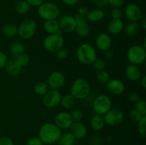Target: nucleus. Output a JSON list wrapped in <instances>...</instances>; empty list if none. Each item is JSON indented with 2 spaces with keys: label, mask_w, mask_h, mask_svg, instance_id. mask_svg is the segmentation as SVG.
<instances>
[{
  "label": "nucleus",
  "mask_w": 146,
  "mask_h": 145,
  "mask_svg": "<svg viewBox=\"0 0 146 145\" xmlns=\"http://www.w3.org/2000/svg\"><path fill=\"white\" fill-rule=\"evenodd\" d=\"M62 134V131L53 122H46L40 127L38 137L43 143L52 144L58 141Z\"/></svg>",
  "instance_id": "nucleus-1"
},
{
  "label": "nucleus",
  "mask_w": 146,
  "mask_h": 145,
  "mask_svg": "<svg viewBox=\"0 0 146 145\" xmlns=\"http://www.w3.org/2000/svg\"><path fill=\"white\" fill-rule=\"evenodd\" d=\"M91 85L88 80L82 78L76 79L71 86L70 93L76 100H85L90 95Z\"/></svg>",
  "instance_id": "nucleus-2"
},
{
  "label": "nucleus",
  "mask_w": 146,
  "mask_h": 145,
  "mask_svg": "<svg viewBox=\"0 0 146 145\" xmlns=\"http://www.w3.org/2000/svg\"><path fill=\"white\" fill-rule=\"evenodd\" d=\"M76 56L78 61L84 65H90L97 58V51L92 45L83 44L76 51Z\"/></svg>",
  "instance_id": "nucleus-3"
},
{
  "label": "nucleus",
  "mask_w": 146,
  "mask_h": 145,
  "mask_svg": "<svg viewBox=\"0 0 146 145\" xmlns=\"http://www.w3.org/2000/svg\"><path fill=\"white\" fill-rule=\"evenodd\" d=\"M38 16L44 21L57 19L60 16V9L53 2L45 1L38 7Z\"/></svg>",
  "instance_id": "nucleus-4"
},
{
  "label": "nucleus",
  "mask_w": 146,
  "mask_h": 145,
  "mask_svg": "<svg viewBox=\"0 0 146 145\" xmlns=\"http://www.w3.org/2000/svg\"><path fill=\"white\" fill-rule=\"evenodd\" d=\"M126 58L130 64L140 65L146 60V49L142 45H131L126 53Z\"/></svg>",
  "instance_id": "nucleus-5"
},
{
  "label": "nucleus",
  "mask_w": 146,
  "mask_h": 145,
  "mask_svg": "<svg viewBox=\"0 0 146 145\" xmlns=\"http://www.w3.org/2000/svg\"><path fill=\"white\" fill-rule=\"evenodd\" d=\"M18 26L17 35L23 40H29L36 31L37 24L34 19L27 18L23 20Z\"/></svg>",
  "instance_id": "nucleus-6"
},
{
  "label": "nucleus",
  "mask_w": 146,
  "mask_h": 145,
  "mask_svg": "<svg viewBox=\"0 0 146 145\" xmlns=\"http://www.w3.org/2000/svg\"><path fill=\"white\" fill-rule=\"evenodd\" d=\"M92 108L96 114L104 116L112 108V101L111 98L105 94L98 95L93 100Z\"/></svg>",
  "instance_id": "nucleus-7"
},
{
  "label": "nucleus",
  "mask_w": 146,
  "mask_h": 145,
  "mask_svg": "<svg viewBox=\"0 0 146 145\" xmlns=\"http://www.w3.org/2000/svg\"><path fill=\"white\" fill-rule=\"evenodd\" d=\"M64 38L63 34H49L47 36L43 41L44 47L47 51L51 53H56L64 48Z\"/></svg>",
  "instance_id": "nucleus-8"
},
{
  "label": "nucleus",
  "mask_w": 146,
  "mask_h": 145,
  "mask_svg": "<svg viewBox=\"0 0 146 145\" xmlns=\"http://www.w3.org/2000/svg\"><path fill=\"white\" fill-rule=\"evenodd\" d=\"M106 125L115 127L121 125L124 120V113L122 110L116 108H111L104 115Z\"/></svg>",
  "instance_id": "nucleus-9"
},
{
  "label": "nucleus",
  "mask_w": 146,
  "mask_h": 145,
  "mask_svg": "<svg viewBox=\"0 0 146 145\" xmlns=\"http://www.w3.org/2000/svg\"><path fill=\"white\" fill-rule=\"evenodd\" d=\"M61 95V92L58 90H48V92L43 95L42 104L46 108H54L60 104Z\"/></svg>",
  "instance_id": "nucleus-10"
},
{
  "label": "nucleus",
  "mask_w": 146,
  "mask_h": 145,
  "mask_svg": "<svg viewBox=\"0 0 146 145\" xmlns=\"http://www.w3.org/2000/svg\"><path fill=\"white\" fill-rule=\"evenodd\" d=\"M124 14L129 21L138 22L143 16L142 9L138 4L135 3H130L125 6L124 9Z\"/></svg>",
  "instance_id": "nucleus-11"
},
{
  "label": "nucleus",
  "mask_w": 146,
  "mask_h": 145,
  "mask_svg": "<svg viewBox=\"0 0 146 145\" xmlns=\"http://www.w3.org/2000/svg\"><path fill=\"white\" fill-rule=\"evenodd\" d=\"M66 82V78L64 74L59 71H55L51 72L47 80V85L51 90L61 89L64 85Z\"/></svg>",
  "instance_id": "nucleus-12"
},
{
  "label": "nucleus",
  "mask_w": 146,
  "mask_h": 145,
  "mask_svg": "<svg viewBox=\"0 0 146 145\" xmlns=\"http://www.w3.org/2000/svg\"><path fill=\"white\" fill-rule=\"evenodd\" d=\"M76 20L75 32L80 37H86L90 34V27L86 16L76 14L74 16Z\"/></svg>",
  "instance_id": "nucleus-13"
},
{
  "label": "nucleus",
  "mask_w": 146,
  "mask_h": 145,
  "mask_svg": "<svg viewBox=\"0 0 146 145\" xmlns=\"http://www.w3.org/2000/svg\"><path fill=\"white\" fill-rule=\"evenodd\" d=\"M74 123L71 114L67 112H60L54 117V124L61 130L68 129Z\"/></svg>",
  "instance_id": "nucleus-14"
},
{
  "label": "nucleus",
  "mask_w": 146,
  "mask_h": 145,
  "mask_svg": "<svg viewBox=\"0 0 146 145\" xmlns=\"http://www.w3.org/2000/svg\"><path fill=\"white\" fill-rule=\"evenodd\" d=\"M58 21L60 30L63 33L71 34L75 31L76 28V20L74 16L70 15L63 16Z\"/></svg>",
  "instance_id": "nucleus-15"
},
{
  "label": "nucleus",
  "mask_w": 146,
  "mask_h": 145,
  "mask_svg": "<svg viewBox=\"0 0 146 145\" xmlns=\"http://www.w3.org/2000/svg\"><path fill=\"white\" fill-rule=\"evenodd\" d=\"M106 88L110 94L116 96L123 93L125 89L124 82L117 78L110 79V80L106 83Z\"/></svg>",
  "instance_id": "nucleus-16"
},
{
  "label": "nucleus",
  "mask_w": 146,
  "mask_h": 145,
  "mask_svg": "<svg viewBox=\"0 0 146 145\" xmlns=\"http://www.w3.org/2000/svg\"><path fill=\"white\" fill-rule=\"evenodd\" d=\"M95 44L96 48L100 51H106L110 49L112 45V39L108 34L101 33L98 34L95 40Z\"/></svg>",
  "instance_id": "nucleus-17"
},
{
  "label": "nucleus",
  "mask_w": 146,
  "mask_h": 145,
  "mask_svg": "<svg viewBox=\"0 0 146 145\" xmlns=\"http://www.w3.org/2000/svg\"><path fill=\"white\" fill-rule=\"evenodd\" d=\"M69 129L70 132L74 135L76 139H84L88 133L86 126L81 122H74Z\"/></svg>",
  "instance_id": "nucleus-18"
},
{
  "label": "nucleus",
  "mask_w": 146,
  "mask_h": 145,
  "mask_svg": "<svg viewBox=\"0 0 146 145\" xmlns=\"http://www.w3.org/2000/svg\"><path fill=\"white\" fill-rule=\"evenodd\" d=\"M125 77L131 81H137L142 77L141 70L138 65L129 64L126 66L125 70Z\"/></svg>",
  "instance_id": "nucleus-19"
},
{
  "label": "nucleus",
  "mask_w": 146,
  "mask_h": 145,
  "mask_svg": "<svg viewBox=\"0 0 146 145\" xmlns=\"http://www.w3.org/2000/svg\"><path fill=\"white\" fill-rule=\"evenodd\" d=\"M124 29V23L122 19H111L107 25V31L110 35H118Z\"/></svg>",
  "instance_id": "nucleus-20"
},
{
  "label": "nucleus",
  "mask_w": 146,
  "mask_h": 145,
  "mask_svg": "<svg viewBox=\"0 0 146 145\" xmlns=\"http://www.w3.org/2000/svg\"><path fill=\"white\" fill-rule=\"evenodd\" d=\"M105 125L106 123L103 115L95 113L91 116V119H90V126L93 130L96 132H99L104 129Z\"/></svg>",
  "instance_id": "nucleus-21"
},
{
  "label": "nucleus",
  "mask_w": 146,
  "mask_h": 145,
  "mask_svg": "<svg viewBox=\"0 0 146 145\" xmlns=\"http://www.w3.org/2000/svg\"><path fill=\"white\" fill-rule=\"evenodd\" d=\"M4 68H5L7 73L12 76H17L21 73V71H22V68L17 63L15 58H13V59L7 61Z\"/></svg>",
  "instance_id": "nucleus-22"
},
{
  "label": "nucleus",
  "mask_w": 146,
  "mask_h": 145,
  "mask_svg": "<svg viewBox=\"0 0 146 145\" xmlns=\"http://www.w3.org/2000/svg\"><path fill=\"white\" fill-rule=\"evenodd\" d=\"M44 29L48 35L54 34H63L60 30L59 24L57 19L48 20L44 23Z\"/></svg>",
  "instance_id": "nucleus-23"
},
{
  "label": "nucleus",
  "mask_w": 146,
  "mask_h": 145,
  "mask_svg": "<svg viewBox=\"0 0 146 145\" xmlns=\"http://www.w3.org/2000/svg\"><path fill=\"white\" fill-rule=\"evenodd\" d=\"M104 12L101 9H96L88 11L86 16V18L88 21L91 22H98L104 18Z\"/></svg>",
  "instance_id": "nucleus-24"
},
{
  "label": "nucleus",
  "mask_w": 146,
  "mask_h": 145,
  "mask_svg": "<svg viewBox=\"0 0 146 145\" xmlns=\"http://www.w3.org/2000/svg\"><path fill=\"white\" fill-rule=\"evenodd\" d=\"M9 52L13 58H16L19 55L25 53V46L22 43L19 41H16V42L12 43L10 45Z\"/></svg>",
  "instance_id": "nucleus-25"
},
{
  "label": "nucleus",
  "mask_w": 146,
  "mask_h": 145,
  "mask_svg": "<svg viewBox=\"0 0 146 145\" xmlns=\"http://www.w3.org/2000/svg\"><path fill=\"white\" fill-rule=\"evenodd\" d=\"M18 26L16 24L8 23L3 26L1 28V32L4 36L7 38H13L17 35Z\"/></svg>",
  "instance_id": "nucleus-26"
},
{
  "label": "nucleus",
  "mask_w": 146,
  "mask_h": 145,
  "mask_svg": "<svg viewBox=\"0 0 146 145\" xmlns=\"http://www.w3.org/2000/svg\"><path fill=\"white\" fill-rule=\"evenodd\" d=\"M125 32L128 36H135L139 33L141 30V26L138 22L130 21L125 26H124Z\"/></svg>",
  "instance_id": "nucleus-27"
},
{
  "label": "nucleus",
  "mask_w": 146,
  "mask_h": 145,
  "mask_svg": "<svg viewBox=\"0 0 146 145\" xmlns=\"http://www.w3.org/2000/svg\"><path fill=\"white\" fill-rule=\"evenodd\" d=\"M76 103V99L71 93L66 94L61 97L60 104L63 108L66 109H71Z\"/></svg>",
  "instance_id": "nucleus-28"
},
{
  "label": "nucleus",
  "mask_w": 146,
  "mask_h": 145,
  "mask_svg": "<svg viewBox=\"0 0 146 145\" xmlns=\"http://www.w3.org/2000/svg\"><path fill=\"white\" fill-rule=\"evenodd\" d=\"M76 138L70 132L62 134L59 138L58 142V145H74L76 142Z\"/></svg>",
  "instance_id": "nucleus-29"
},
{
  "label": "nucleus",
  "mask_w": 146,
  "mask_h": 145,
  "mask_svg": "<svg viewBox=\"0 0 146 145\" xmlns=\"http://www.w3.org/2000/svg\"><path fill=\"white\" fill-rule=\"evenodd\" d=\"M30 8L31 7L26 0H20L15 5L16 11L20 15H24L27 14L29 11Z\"/></svg>",
  "instance_id": "nucleus-30"
},
{
  "label": "nucleus",
  "mask_w": 146,
  "mask_h": 145,
  "mask_svg": "<svg viewBox=\"0 0 146 145\" xmlns=\"http://www.w3.org/2000/svg\"><path fill=\"white\" fill-rule=\"evenodd\" d=\"M49 90L48 85L46 82H43V81H40L37 83L35 84L34 87V91L37 95H40V96H43L45 95Z\"/></svg>",
  "instance_id": "nucleus-31"
},
{
  "label": "nucleus",
  "mask_w": 146,
  "mask_h": 145,
  "mask_svg": "<svg viewBox=\"0 0 146 145\" xmlns=\"http://www.w3.org/2000/svg\"><path fill=\"white\" fill-rule=\"evenodd\" d=\"M96 79L101 83L106 84L111 79V76H110V74L108 73V71L103 70V71H100L97 72Z\"/></svg>",
  "instance_id": "nucleus-32"
},
{
  "label": "nucleus",
  "mask_w": 146,
  "mask_h": 145,
  "mask_svg": "<svg viewBox=\"0 0 146 145\" xmlns=\"http://www.w3.org/2000/svg\"><path fill=\"white\" fill-rule=\"evenodd\" d=\"M137 128L139 134L143 137H145L146 136V116L143 117L138 122Z\"/></svg>",
  "instance_id": "nucleus-33"
},
{
  "label": "nucleus",
  "mask_w": 146,
  "mask_h": 145,
  "mask_svg": "<svg viewBox=\"0 0 146 145\" xmlns=\"http://www.w3.org/2000/svg\"><path fill=\"white\" fill-rule=\"evenodd\" d=\"M142 116H146V102L144 100L140 99L135 103V108Z\"/></svg>",
  "instance_id": "nucleus-34"
},
{
  "label": "nucleus",
  "mask_w": 146,
  "mask_h": 145,
  "mask_svg": "<svg viewBox=\"0 0 146 145\" xmlns=\"http://www.w3.org/2000/svg\"><path fill=\"white\" fill-rule=\"evenodd\" d=\"M93 67L95 70H96L97 71H103V70H105L106 66V61H104L103 58H98L97 57L96 58L95 61L93 62L92 63Z\"/></svg>",
  "instance_id": "nucleus-35"
},
{
  "label": "nucleus",
  "mask_w": 146,
  "mask_h": 145,
  "mask_svg": "<svg viewBox=\"0 0 146 145\" xmlns=\"http://www.w3.org/2000/svg\"><path fill=\"white\" fill-rule=\"evenodd\" d=\"M15 59H16V61H17V63L19 64V65L21 67V68L27 66V65H28L30 62L29 56L27 54H26L25 53L23 54H21V55H19V56L17 57Z\"/></svg>",
  "instance_id": "nucleus-36"
},
{
  "label": "nucleus",
  "mask_w": 146,
  "mask_h": 145,
  "mask_svg": "<svg viewBox=\"0 0 146 145\" xmlns=\"http://www.w3.org/2000/svg\"><path fill=\"white\" fill-rule=\"evenodd\" d=\"M70 114H71V116L74 122H81L84 117V114L81 109H74Z\"/></svg>",
  "instance_id": "nucleus-37"
},
{
  "label": "nucleus",
  "mask_w": 146,
  "mask_h": 145,
  "mask_svg": "<svg viewBox=\"0 0 146 145\" xmlns=\"http://www.w3.org/2000/svg\"><path fill=\"white\" fill-rule=\"evenodd\" d=\"M128 115H129V117L131 120L136 122H138V121L143 117H144V116H142V115H141V114H140L135 109H131V110L129 112Z\"/></svg>",
  "instance_id": "nucleus-38"
},
{
  "label": "nucleus",
  "mask_w": 146,
  "mask_h": 145,
  "mask_svg": "<svg viewBox=\"0 0 146 145\" xmlns=\"http://www.w3.org/2000/svg\"><path fill=\"white\" fill-rule=\"evenodd\" d=\"M123 11L121 8H113L111 11V16L112 19H121Z\"/></svg>",
  "instance_id": "nucleus-39"
},
{
  "label": "nucleus",
  "mask_w": 146,
  "mask_h": 145,
  "mask_svg": "<svg viewBox=\"0 0 146 145\" xmlns=\"http://www.w3.org/2000/svg\"><path fill=\"white\" fill-rule=\"evenodd\" d=\"M68 51L66 48H61L56 52V57L58 60H64L68 57Z\"/></svg>",
  "instance_id": "nucleus-40"
},
{
  "label": "nucleus",
  "mask_w": 146,
  "mask_h": 145,
  "mask_svg": "<svg viewBox=\"0 0 146 145\" xmlns=\"http://www.w3.org/2000/svg\"><path fill=\"white\" fill-rule=\"evenodd\" d=\"M42 141L38 136H33L27 140V145H44Z\"/></svg>",
  "instance_id": "nucleus-41"
},
{
  "label": "nucleus",
  "mask_w": 146,
  "mask_h": 145,
  "mask_svg": "<svg viewBox=\"0 0 146 145\" xmlns=\"http://www.w3.org/2000/svg\"><path fill=\"white\" fill-rule=\"evenodd\" d=\"M107 2L113 8H121L125 3V0H107Z\"/></svg>",
  "instance_id": "nucleus-42"
},
{
  "label": "nucleus",
  "mask_w": 146,
  "mask_h": 145,
  "mask_svg": "<svg viewBox=\"0 0 146 145\" xmlns=\"http://www.w3.org/2000/svg\"><path fill=\"white\" fill-rule=\"evenodd\" d=\"M128 99L131 102L135 103V102H138V101L140 100V96L137 92H130V93H128Z\"/></svg>",
  "instance_id": "nucleus-43"
},
{
  "label": "nucleus",
  "mask_w": 146,
  "mask_h": 145,
  "mask_svg": "<svg viewBox=\"0 0 146 145\" xmlns=\"http://www.w3.org/2000/svg\"><path fill=\"white\" fill-rule=\"evenodd\" d=\"M7 61H8L7 55L4 52L0 51V69H2L5 67Z\"/></svg>",
  "instance_id": "nucleus-44"
},
{
  "label": "nucleus",
  "mask_w": 146,
  "mask_h": 145,
  "mask_svg": "<svg viewBox=\"0 0 146 145\" xmlns=\"http://www.w3.org/2000/svg\"><path fill=\"white\" fill-rule=\"evenodd\" d=\"M0 145H14V142L8 136H1L0 137Z\"/></svg>",
  "instance_id": "nucleus-45"
},
{
  "label": "nucleus",
  "mask_w": 146,
  "mask_h": 145,
  "mask_svg": "<svg viewBox=\"0 0 146 145\" xmlns=\"http://www.w3.org/2000/svg\"><path fill=\"white\" fill-rule=\"evenodd\" d=\"M30 7H38L41 4L45 2L46 0H26Z\"/></svg>",
  "instance_id": "nucleus-46"
},
{
  "label": "nucleus",
  "mask_w": 146,
  "mask_h": 145,
  "mask_svg": "<svg viewBox=\"0 0 146 145\" xmlns=\"http://www.w3.org/2000/svg\"><path fill=\"white\" fill-rule=\"evenodd\" d=\"M61 1L65 5L72 7V6H75L78 3V0H61Z\"/></svg>",
  "instance_id": "nucleus-47"
},
{
  "label": "nucleus",
  "mask_w": 146,
  "mask_h": 145,
  "mask_svg": "<svg viewBox=\"0 0 146 145\" xmlns=\"http://www.w3.org/2000/svg\"><path fill=\"white\" fill-rule=\"evenodd\" d=\"M94 4L98 7L102 8V7H104L105 6H106L108 4V2H107V0H97L96 2H94Z\"/></svg>",
  "instance_id": "nucleus-48"
},
{
  "label": "nucleus",
  "mask_w": 146,
  "mask_h": 145,
  "mask_svg": "<svg viewBox=\"0 0 146 145\" xmlns=\"http://www.w3.org/2000/svg\"><path fill=\"white\" fill-rule=\"evenodd\" d=\"M78 14L79 15H81V16H86V14H88V9H87V8H86L85 7H80L79 9H78Z\"/></svg>",
  "instance_id": "nucleus-49"
},
{
  "label": "nucleus",
  "mask_w": 146,
  "mask_h": 145,
  "mask_svg": "<svg viewBox=\"0 0 146 145\" xmlns=\"http://www.w3.org/2000/svg\"><path fill=\"white\" fill-rule=\"evenodd\" d=\"M104 55H105L106 58H109V59L110 58H112L113 57V55H114L113 51L110 48V49L106 50V51H104Z\"/></svg>",
  "instance_id": "nucleus-50"
},
{
  "label": "nucleus",
  "mask_w": 146,
  "mask_h": 145,
  "mask_svg": "<svg viewBox=\"0 0 146 145\" xmlns=\"http://www.w3.org/2000/svg\"><path fill=\"white\" fill-rule=\"evenodd\" d=\"M141 85L143 87V88L145 89L146 88V76L143 75L141 78Z\"/></svg>",
  "instance_id": "nucleus-51"
},
{
  "label": "nucleus",
  "mask_w": 146,
  "mask_h": 145,
  "mask_svg": "<svg viewBox=\"0 0 146 145\" xmlns=\"http://www.w3.org/2000/svg\"><path fill=\"white\" fill-rule=\"evenodd\" d=\"M141 28L142 27L143 29V30H146V18H144L142 20V21H141Z\"/></svg>",
  "instance_id": "nucleus-52"
},
{
  "label": "nucleus",
  "mask_w": 146,
  "mask_h": 145,
  "mask_svg": "<svg viewBox=\"0 0 146 145\" xmlns=\"http://www.w3.org/2000/svg\"><path fill=\"white\" fill-rule=\"evenodd\" d=\"M89 1H91V2H96V1H97V0H89Z\"/></svg>",
  "instance_id": "nucleus-53"
},
{
  "label": "nucleus",
  "mask_w": 146,
  "mask_h": 145,
  "mask_svg": "<svg viewBox=\"0 0 146 145\" xmlns=\"http://www.w3.org/2000/svg\"><path fill=\"white\" fill-rule=\"evenodd\" d=\"M132 145H133V144H132Z\"/></svg>",
  "instance_id": "nucleus-54"
}]
</instances>
